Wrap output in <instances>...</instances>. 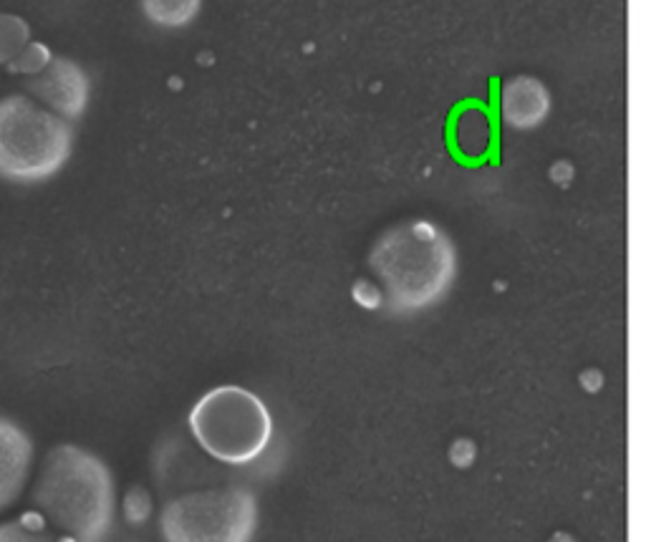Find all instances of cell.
Listing matches in <instances>:
<instances>
[{"label":"cell","mask_w":646,"mask_h":542,"mask_svg":"<svg viewBox=\"0 0 646 542\" xmlns=\"http://www.w3.org/2000/svg\"><path fill=\"white\" fill-rule=\"evenodd\" d=\"M38 512L74 542H104L114 522V479L96 454L64 444L48 454L33 492Z\"/></svg>","instance_id":"cell-1"},{"label":"cell","mask_w":646,"mask_h":542,"mask_svg":"<svg viewBox=\"0 0 646 542\" xmlns=\"http://www.w3.org/2000/svg\"><path fill=\"white\" fill-rule=\"evenodd\" d=\"M371 270L384 283L389 306L414 313L435 306L455 280L457 258L450 237L427 220L394 227L371 250Z\"/></svg>","instance_id":"cell-2"},{"label":"cell","mask_w":646,"mask_h":542,"mask_svg":"<svg viewBox=\"0 0 646 542\" xmlns=\"http://www.w3.org/2000/svg\"><path fill=\"white\" fill-rule=\"evenodd\" d=\"M74 132L64 116L28 96L0 99V177L33 185L53 177L71 157Z\"/></svg>","instance_id":"cell-3"},{"label":"cell","mask_w":646,"mask_h":542,"mask_svg":"<svg viewBox=\"0 0 646 542\" xmlns=\"http://www.w3.org/2000/svg\"><path fill=\"white\" fill-rule=\"evenodd\" d=\"M190 429L210 457L225 464H248L271 442L273 419L268 406L253 391L243 386H218L192 406Z\"/></svg>","instance_id":"cell-4"},{"label":"cell","mask_w":646,"mask_h":542,"mask_svg":"<svg viewBox=\"0 0 646 542\" xmlns=\"http://www.w3.org/2000/svg\"><path fill=\"white\" fill-rule=\"evenodd\" d=\"M258 525V502L243 487H218L167 502L159 515L165 542H250Z\"/></svg>","instance_id":"cell-5"},{"label":"cell","mask_w":646,"mask_h":542,"mask_svg":"<svg viewBox=\"0 0 646 542\" xmlns=\"http://www.w3.org/2000/svg\"><path fill=\"white\" fill-rule=\"evenodd\" d=\"M28 91L41 99L53 114L79 119L89 104V76L76 61L69 58H51L43 71L31 76Z\"/></svg>","instance_id":"cell-6"},{"label":"cell","mask_w":646,"mask_h":542,"mask_svg":"<svg viewBox=\"0 0 646 542\" xmlns=\"http://www.w3.org/2000/svg\"><path fill=\"white\" fill-rule=\"evenodd\" d=\"M551 111V94L546 86L533 76H515L505 81L500 91V114L508 127L528 132L546 122Z\"/></svg>","instance_id":"cell-7"},{"label":"cell","mask_w":646,"mask_h":542,"mask_svg":"<svg viewBox=\"0 0 646 542\" xmlns=\"http://www.w3.org/2000/svg\"><path fill=\"white\" fill-rule=\"evenodd\" d=\"M33 462V442L16 421L0 416V510L21 495Z\"/></svg>","instance_id":"cell-8"},{"label":"cell","mask_w":646,"mask_h":542,"mask_svg":"<svg viewBox=\"0 0 646 542\" xmlns=\"http://www.w3.org/2000/svg\"><path fill=\"white\" fill-rule=\"evenodd\" d=\"M200 3L202 0H142V8L157 26L180 28L197 16Z\"/></svg>","instance_id":"cell-9"},{"label":"cell","mask_w":646,"mask_h":542,"mask_svg":"<svg viewBox=\"0 0 646 542\" xmlns=\"http://www.w3.org/2000/svg\"><path fill=\"white\" fill-rule=\"evenodd\" d=\"M0 542H74V540L48 530L43 517L23 515L18 517V520L0 525Z\"/></svg>","instance_id":"cell-10"},{"label":"cell","mask_w":646,"mask_h":542,"mask_svg":"<svg viewBox=\"0 0 646 542\" xmlns=\"http://www.w3.org/2000/svg\"><path fill=\"white\" fill-rule=\"evenodd\" d=\"M457 144L465 154L477 157L488 149L490 144V124L488 116H482L480 109H467L457 122Z\"/></svg>","instance_id":"cell-11"},{"label":"cell","mask_w":646,"mask_h":542,"mask_svg":"<svg viewBox=\"0 0 646 542\" xmlns=\"http://www.w3.org/2000/svg\"><path fill=\"white\" fill-rule=\"evenodd\" d=\"M28 41H31L28 23L11 13H0V64H11Z\"/></svg>","instance_id":"cell-12"},{"label":"cell","mask_w":646,"mask_h":542,"mask_svg":"<svg viewBox=\"0 0 646 542\" xmlns=\"http://www.w3.org/2000/svg\"><path fill=\"white\" fill-rule=\"evenodd\" d=\"M51 51H48L43 43H36V41H28L26 48H23L21 53H18L16 58H13L11 64H8V69L16 71V74H28V76H36L38 71H43L48 66V61H51Z\"/></svg>","instance_id":"cell-13"}]
</instances>
